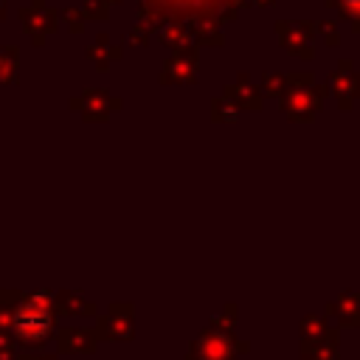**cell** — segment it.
<instances>
[{
	"instance_id": "obj_8",
	"label": "cell",
	"mask_w": 360,
	"mask_h": 360,
	"mask_svg": "<svg viewBox=\"0 0 360 360\" xmlns=\"http://www.w3.org/2000/svg\"><path fill=\"white\" fill-rule=\"evenodd\" d=\"M110 3L107 0H82V14L84 20H96V22H104L110 20Z\"/></svg>"
},
{
	"instance_id": "obj_6",
	"label": "cell",
	"mask_w": 360,
	"mask_h": 360,
	"mask_svg": "<svg viewBox=\"0 0 360 360\" xmlns=\"http://www.w3.org/2000/svg\"><path fill=\"white\" fill-rule=\"evenodd\" d=\"M160 42H163V45H169V48H174V51L188 48V45L194 42L188 22H186V20H172V22H163V25H160Z\"/></svg>"
},
{
	"instance_id": "obj_10",
	"label": "cell",
	"mask_w": 360,
	"mask_h": 360,
	"mask_svg": "<svg viewBox=\"0 0 360 360\" xmlns=\"http://www.w3.org/2000/svg\"><path fill=\"white\" fill-rule=\"evenodd\" d=\"M149 31H152V28H149L146 22H141V20H138V22L129 28L127 42H129V45H146V42H149Z\"/></svg>"
},
{
	"instance_id": "obj_3",
	"label": "cell",
	"mask_w": 360,
	"mask_h": 360,
	"mask_svg": "<svg viewBox=\"0 0 360 360\" xmlns=\"http://www.w3.org/2000/svg\"><path fill=\"white\" fill-rule=\"evenodd\" d=\"M194 73H197V51L191 45L180 48L163 65V82H194Z\"/></svg>"
},
{
	"instance_id": "obj_2",
	"label": "cell",
	"mask_w": 360,
	"mask_h": 360,
	"mask_svg": "<svg viewBox=\"0 0 360 360\" xmlns=\"http://www.w3.org/2000/svg\"><path fill=\"white\" fill-rule=\"evenodd\" d=\"M17 17H20V22L25 25V31L31 34V42H34L37 48L45 42L48 34L56 31V22H59V11L51 8V6H45V0H34L31 6H22V8L17 11Z\"/></svg>"
},
{
	"instance_id": "obj_5",
	"label": "cell",
	"mask_w": 360,
	"mask_h": 360,
	"mask_svg": "<svg viewBox=\"0 0 360 360\" xmlns=\"http://www.w3.org/2000/svg\"><path fill=\"white\" fill-rule=\"evenodd\" d=\"M188 28H191V37L194 42H202V45H222V34H219V20L217 17H194V20H186Z\"/></svg>"
},
{
	"instance_id": "obj_11",
	"label": "cell",
	"mask_w": 360,
	"mask_h": 360,
	"mask_svg": "<svg viewBox=\"0 0 360 360\" xmlns=\"http://www.w3.org/2000/svg\"><path fill=\"white\" fill-rule=\"evenodd\" d=\"M250 3H253V6H273L276 0H250Z\"/></svg>"
},
{
	"instance_id": "obj_4",
	"label": "cell",
	"mask_w": 360,
	"mask_h": 360,
	"mask_svg": "<svg viewBox=\"0 0 360 360\" xmlns=\"http://www.w3.org/2000/svg\"><path fill=\"white\" fill-rule=\"evenodd\" d=\"M87 59H93L98 70H107V65H110V62L121 59V45H115L107 34H98V37H96V42L87 48Z\"/></svg>"
},
{
	"instance_id": "obj_1",
	"label": "cell",
	"mask_w": 360,
	"mask_h": 360,
	"mask_svg": "<svg viewBox=\"0 0 360 360\" xmlns=\"http://www.w3.org/2000/svg\"><path fill=\"white\" fill-rule=\"evenodd\" d=\"M250 0H138V20L149 28H160L172 20H194V17H217L233 20L242 6Z\"/></svg>"
},
{
	"instance_id": "obj_7",
	"label": "cell",
	"mask_w": 360,
	"mask_h": 360,
	"mask_svg": "<svg viewBox=\"0 0 360 360\" xmlns=\"http://www.w3.org/2000/svg\"><path fill=\"white\" fill-rule=\"evenodd\" d=\"M17 76V48L0 45V82H14Z\"/></svg>"
},
{
	"instance_id": "obj_13",
	"label": "cell",
	"mask_w": 360,
	"mask_h": 360,
	"mask_svg": "<svg viewBox=\"0 0 360 360\" xmlns=\"http://www.w3.org/2000/svg\"><path fill=\"white\" fill-rule=\"evenodd\" d=\"M107 3H110V6H121L124 0H107Z\"/></svg>"
},
{
	"instance_id": "obj_12",
	"label": "cell",
	"mask_w": 360,
	"mask_h": 360,
	"mask_svg": "<svg viewBox=\"0 0 360 360\" xmlns=\"http://www.w3.org/2000/svg\"><path fill=\"white\" fill-rule=\"evenodd\" d=\"M0 20H6V0H0Z\"/></svg>"
},
{
	"instance_id": "obj_9",
	"label": "cell",
	"mask_w": 360,
	"mask_h": 360,
	"mask_svg": "<svg viewBox=\"0 0 360 360\" xmlns=\"http://www.w3.org/2000/svg\"><path fill=\"white\" fill-rule=\"evenodd\" d=\"M59 17H62V22L70 28V34H82L84 31V14H82V8H73V6H68V8H62L59 11Z\"/></svg>"
}]
</instances>
